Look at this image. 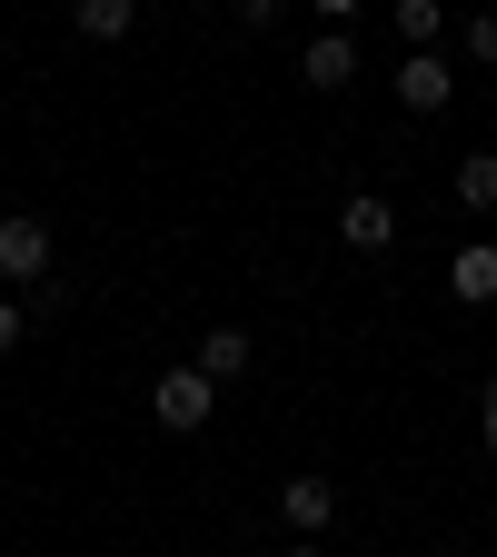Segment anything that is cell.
<instances>
[{
    "instance_id": "6da1fadb",
    "label": "cell",
    "mask_w": 497,
    "mask_h": 557,
    "mask_svg": "<svg viewBox=\"0 0 497 557\" xmlns=\"http://www.w3.org/2000/svg\"><path fill=\"white\" fill-rule=\"evenodd\" d=\"M150 418H160V429H209V418H220V379H199V369H170L160 388H150Z\"/></svg>"
},
{
    "instance_id": "7a4b0ae2",
    "label": "cell",
    "mask_w": 497,
    "mask_h": 557,
    "mask_svg": "<svg viewBox=\"0 0 497 557\" xmlns=\"http://www.w3.org/2000/svg\"><path fill=\"white\" fill-rule=\"evenodd\" d=\"M0 278H21V289H50V230L30 209H0Z\"/></svg>"
},
{
    "instance_id": "3957f363",
    "label": "cell",
    "mask_w": 497,
    "mask_h": 557,
    "mask_svg": "<svg viewBox=\"0 0 497 557\" xmlns=\"http://www.w3.org/2000/svg\"><path fill=\"white\" fill-rule=\"evenodd\" d=\"M338 239L359 249V259H378V249L398 239V209H388L378 189H348V199H338Z\"/></svg>"
},
{
    "instance_id": "277c9868",
    "label": "cell",
    "mask_w": 497,
    "mask_h": 557,
    "mask_svg": "<svg viewBox=\"0 0 497 557\" xmlns=\"http://www.w3.org/2000/svg\"><path fill=\"white\" fill-rule=\"evenodd\" d=\"M398 100H408V110H448V100H458L448 50H408V60H398Z\"/></svg>"
},
{
    "instance_id": "5b68a950",
    "label": "cell",
    "mask_w": 497,
    "mask_h": 557,
    "mask_svg": "<svg viewBox=\"0 0 497 557\" xmlns=\"http://www.w3.org/2000/svg\"><path fill=\"white\" fill-rule=\"evenodd\" d=\"M299 81H309V90H348V81H359V40H348V30H319V40L299 50Z\"/></svg>"
},
{
    "instance_id": "8992f818",
    "label": "cell",
    "mask_w": 497,
    "mask_h": 557,
    "mask_svg": "<svg viewBox=\"0 0 497 557\" xmlns=\"http://www.w3.org/2000/svg\"><path fill=\"white\" fill-rule=\"evenodd\" d=\"M278 518H289V528H299V547H309V537L338 518V487H328V478H278Z\"/></svg>"
},
{
    "instance_id": "52a82bcc",
    "label": "cell",
    "mask_w": 497,
    "mask_h": 557,
    "mask_svg": "<svg viewBox=\"0 0 497 557\" xmlns=\"http://www.w3.org/2000/svg\"><path fill=\"white\" fill-rule=\"evenodd\" d=\"M189 369H199V379H220V388H229V379L249 369V329H229V319H220V329H199V359H189Z\"/></svg>"
},
{
    "instance_id": "ba28073f",
    "label": "cell",
    "mask_w": 497,
    "mask_h": 557,
    "mask_svg": "<svg viewBox=\"0 0 497 557\" xmlns=\"http://www.w3.org/2000/svg\"><path fill=\"white\" fill-rule=\"evenodd\" d=\"M448 289H458L468 309H487V299H497V239H468V249H458V269H448Z\"/></svg>"
},
{
    "instance_id": "9c48e42d",
    "label": "cell",
    "mask_w": 497,
    "mask_h": 557,
    "mask_svg": "<svg viewBox=\"0 0 497 557\" xmlns=\"http://www.w3.org/2000/svg\"><path fill=\"white\" fill-rule=\"evenodd\" d=\"M70 21H80V40H129L139 30V0H80Z\"/></svg>"
},
{
    "instance_id": "30bf717a",
    "label": "cell",
    "mask_w": 497,
    "mask_h": 557,
    "mask_svg": "<svg viewBox=\"0 0 497 557\" xmlns=\"http://www.w3.org/2000/svg\"><path fill=\"white\" fill-rule=\"evenodd\" d=\"M458 209H497V150H468L458 160Z\"/></svg>"
},
{
    "instance_id": "8fae6325",
    "label": "cell",
    "mask_w": 497,
    "mask_h": 557,
    "mask_svg": "<svg viewBox=\"0 0 497 557\" xmlns=\"http://www.w3.org/2000/svg\"><path fill=\"white\" fill-rule=\"evenodd\" d=\"M398 40L408 50H438V0H398Z\"/></svg>"
},
{
    "instance_id": "7c38bea8",
    "label": "cell",
    "mask_w": 497,
    "mask_h": 557,
    "mask_svg": "<svg viewBox=\"0 0 497 557\" xmlns=\"http://www.w3.org/2000/svg\"><path fill=\"white\" fill-rule=\"evenodd\" d=\"M21 338H30V309H21V299H0V359H11Z\"/></svg>"
},
{
    "instance_id": "4fadbf2b",
    "label": "cell",
    "mask_w": 497,
    "mask_h": 557,
    "mask_svg": "<svg viewBox=\"0 0 497 557\" xmlns=\"http://www.w3.org/2000/svg\"><path fill=\"white\" fill-rule=\"evenodd\" d=\"M468 50H477V60L497 70V11H477V21H468Z\"/></svg>"
},
{
    "instance_id": "5bb4252c",
    "label": "cell",
    "mask_w": 497,
    "mask_h": 557,
    "mask_svg": "<svg viewBox=\"0 0 497 557\" xmlns=\"http://www.w3.org/2000/svg\"><path fill=\"white\" fill-rule=\"evenodd\" d=\"M477 438L497 448V388H477Z\"/></svg>"
},
{
    "instance_id": "9a60e30c",
    "label": "cell",
    "mask_w": 497,
    "mask_h": 557,
    "mask_svg": "<svg viewBox=\"0 0 497 557\" xmlns=\"http://www.w3.org/2000/svg\"><path fill=\"white\" fill-rule=\"evenodd\" d=\"M289 557H319V547H289Z\"/></svg>"
}]
</instances>
